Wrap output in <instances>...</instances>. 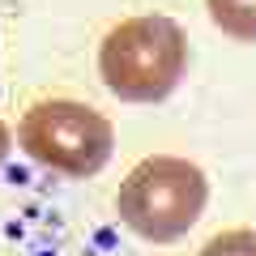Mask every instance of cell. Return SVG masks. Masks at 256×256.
Returning <instances> with one entry per match:
<instances>
[{"label":"cell","mask_w":256,"mask_h":256,"mask_svg":"<svg viewBox=\"0 0 256 256\" xmlns=\"http://www.w3.org/2000/svg\"><path fill=\"white\" fill-rule=\"evenodd\" d=\"M188 64V38L180 22L162 13L124 18L107 30L98 47V73L116 98L124 102H158L180 86Z\"/></svg>","instance_id":"6da1fadb"},{"label":"cell","mask_w":256,"mask_h":256,"mask_svg":"<svg viewBox=\"0 0 256 256\" xmlns=\"http://www.w3.org/2000/svg\"><path fill=\"white\" fill-rule=\"evenodd\" d=\"M205 201H210V180L201 166L188 158L154 154L128 171V180L120 184L116 210L132 235L150 244H175L201 222Z\"/></svg>","instance_id":"7a4b0ae2"},{"label":"cell","mask_w":256,"mask_h":256,"mask_svg":"<svg viewBox=\"0 0 256 256\" xmlns=\"http://www.w3.org/2000/svg\"><path fill=\"white\" fill-rule=\"evenodd\" d=\"M18 141L38 166L60 175H98L116 150V128L98 107L77 98H43L22 116Z\"/></svg>","instance_id":"3957f363"},{"label":"cell","mask_w":256,"mask_h":256,"mask_svg":"<svg viewBox=\"0 0 256 256\" xmlns=\"http://www.w3.org/2000/svg\"><path fill=\"white\" fill-rule=\"evenodd\" d=\"M210 22L239 43H256V0H205Z\"/></svg>","instance_id":"277c9868"},{"label":"cell","mask_w":256,"mask_h":256,"mask_svg":"<svg viewBox=\"0 0 256 256\" xmlns=\"http://www.w3.org/2000/svg\"><path fill=\"white\" fill-rule=\"evenodd\" d=\"M201 256H256V230H222L201 248Z\"/></svg>","instance_id":"5b68a950"},{"label":"cell","mask_w":256,"mask_h":256,"mask_svg":"<svg viewBox=\"0 0 256 256\" xmlns=\"http://www.w3.org/2000/svg\"><path fill=\"white\" fill-rule=\"evenodd\" d=\"M9 158V128H4V120H0V162Z\"/></svg>","instance_id":"8992f818"}]
</instances>
